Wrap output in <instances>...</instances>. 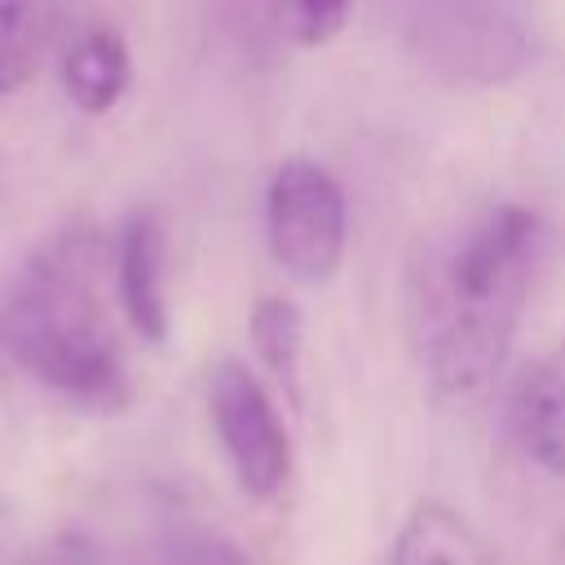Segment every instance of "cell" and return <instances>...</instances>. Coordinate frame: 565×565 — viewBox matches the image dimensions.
I'll list each match as a JSON object with an SVG mask.
<instances>
[{
    "instance_id": "obj_1",
    "label": "cell",
    "mask_w": 565,
    "mask_h": 565,
    "mask_svg": "<svg viewBox=\"0 0 565 565\" xmlns=\"http://www.w3.org/2000/svg\"><path fill=\"white\" fill-rule=\"evenodd\" d=\"M543 216L525 203L481 212L415 282V340L428 384L441 397L481 393L516 335Z\"/></svg>"
},
{
    "instance_id": "obj_2",
    "label": "cell",
    "mask_w": 565,
    "mask_h": 565,
    "mask_svg": "<svg viewBox=\"0 0 565 565\" xmlns=\"http://www.w3.org/2000/svg\"><path fill=\"white\" fill-rule=\"evenodd\" d=\"M0 353L75 406L115 411L128 402L124 349L93 291L88 234H57L4 282Z\"/></svg>"
},
{
    "instance_id": "obj_3",
    "label": "cell",
    "mask_w": 565,
    "mask_h": 565,
    "mask_svg": "<svg viewBox=\"0 0 565 565\" xmlns=\"http://www.w3.org/2000/svg\"><path fill=\"white\" fill-rule=\"evenodd\" d=\"M269 256L296 282H331L344 260L349 207L340 181L313 159H282L265 185Z\"/></svg>"
},
{
    "instance_id": "obj_4",
    "label": "cell",
    "mask_w": 565,
    "mask_h": 565,
    "mask_svg": "<svg viewBox=\"0 0 565 565\" xmlns=\"http://www.w3.org/2000/svg\"><path fill=\"white\" fill-rule=\"evenodd\" d=\"M207 411L230 472L247 499H274L291 472V441L269 388L234 358H221L207 375Z\"/></svg>"
},
{
    "instance_id": "obj_5",
    "label": "cell",
    "mask_w": 565,
    "mask_h": 565,
    "mask_svg": "<svg viewBox=\"0 0 565 565\" xmlns=\"http://www.w3.org/2000/svg\"><path fill=\"white\" fill-rule=\"evenodd\" d=\"M163 269H168V234L163 221L150 207H137L115 243V291H119V309L128 318V327L150 340L163 344L168 340V287H163Z\"/></svg>"
},
{
    "instance_id": "obj_6",
    "label": "cell",
    "mask_w": 565,
    "mask_h": 565,
    "mask_svg": "<svg viewBox=\"0 0 565 565\" xmlns=\"http://www.w3.org/2000/svg\"><path fill=\"white\" fill-rule=\"evenodd\" d=\"M388 565H494L486 539L441 499H419L388 547Z\"/></svg>"
},
{
    "instance_id": "obj_7",
    "label": "cell",
    "mask_w": 565,
    "mask_h": 565,
    "mask_svg": "<svg viewBox=\"0 0 565 565\" xmlns=\"http://www.w3.org/2000/svg\"><path fill=\"white\" fill-rule=\"evenodd\" d=\"M512 433L539 468L565 477V375L556 366H530L516 380Z\"/></svg>"
},
{
    "instance_id": "obj_8",
    "label": "cell",
    "mask_w": 565,
    "mask_h": 565,
    "mask_svg": "<svg viewBox=\"0 0 565 565\" xmlns=\"http://www.w3.org/2000/svg\"><path fill=\"white\" fill-rule=\"evenodd\" d=\"M128 75H132L128 44L110 26L84 31L62 57V88H66L71 106L84 115H106L124 97Z\"/></svg>"
},
{
    "instance_id": "obj_9",
    "label": "cell",
    "mask_w": 565,
    "mask_h": 565,
    "mask_svg": "<svg viewBox=\"0 0 565 565\" xmlns=\"http://www.w3.org/2000/svg\"><path fill=\"white\" fill-rule=\"evenodd\" d=\"M252 349L287 402H300V358H305V313L287 296H260L247 318Z\"/></svg>"
},
{
    "instance_id": "obj_10",
    "label": "cell",
    "mask_w": 565,
    "mask_h": 565,
    "mask_svg": "<svg viewBox=\"0 0 565 565\" xmlns=\"http://www.w3.org/2000/svg\"><path fill=\"white\" fill-rule=\"evenodd\" d=\"M274 4H278L282 31L305 49L331 44L353 13V0H274Z\"/></svg>"
},
{
    "instance_id": "obj_11",
    "label": "cell",
    "mask_w": 565,
    "mask_h": 565,
    "mask_svg": "<svg viewBox=\"0 0 565 565\" xmlns=\"http://www.w3.org/2000/svg\"><path fill=\"white\" fill-rule=\"evenodd\" d=\"M172 565H247V556L230 539H221L212 530H199V534L181 539V547L172 552Z\"/></svg>"
},
{
    "instance_id": "obj_12",
    "label": "cell",
    "mask_w": 565,
    "mask_h": 565,
    "mask_svg": "<svg viewBox=\"0 0 565 565\" xmlns=\"http://www.w3.org/2000/svg\"><path fill=\"white\" fill-rule=\"evenodd\" d=\"M26 4L31 0H0V49H9V40L18 35V26L26 18Z\"/></svg>"
},
{
    "instance_id": "obj_13",
    "label": "cell",
    "mask_w": 565,
    "mask_h": 565,
    "mask_svg": "<svg viewBox=\"0 0 565 565\" xmlns=\"http://www.w3.org/2000/svg\"><path fill=\"white\" fill-rule=\"evenodd\" d=\"M18 79H22V62H18L9 49H0V97H4Z\"/></svg>"
}]
</instances>
